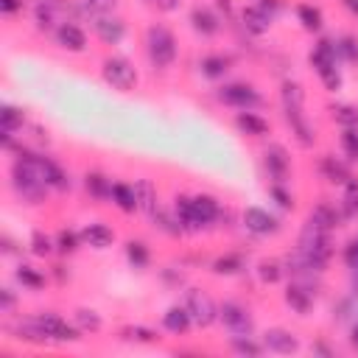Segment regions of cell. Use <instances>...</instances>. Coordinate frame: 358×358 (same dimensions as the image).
I'll return each instance as SVG.
<instances>
[{"mask_svg": "<svg viewBox=\"0 0 358 358\" xmlns=\"http://www.w3.org/2000/svg\"><path fill=\"white\" fill-rule=\"evenodd\" d=\"M39 173H42V182L48 185V188H56V191H65L70 182H67V176H65V171L54 162V160H48V157H39Z\"/></svg>", "mask_w": 358, "mask_h": 358, "instance_id": "4fadbf2b", "label": "cell"}, {"mask_svg": "<svg viewBox=\"0 0 358 358\" xmlns=\"http://www.w3.org/2000/svg\"><path fill=\"white\" fill-rule=\"evenodd\" d=\"M344 210L347 215L358 213V179H347L344 182Z\"/></svg>", "mask_w": 358, "mask_h": 358, "instance_id": "e575fe53", "label": "cell"}, {"mask_svg": "<svg viewBox=\"0 0 358 358\" xmlns=\"http://www.w3.org/2000/svg\"><path fill=\"white\" fill-rule=\"evenodd\" d=\"M96 34L107 42V45H118L120 39H123V34H126V28H123V23L118 20V17H98L96 20Z\"/></svg>", "mask_w": 358, "mask_h": 358, "instance_id": "9a60e30c", "label": "cell"}, {"mask_svg": "<svg viewBox=\"0 0 358 358\" xmlns=\"http://www.w3.org/2000/svg\"><path fill=\"white\" fill-rule=\"evenodd\" d=\"M126 257L134 268H146L149 266V246L143 241H129L126 246Z\"/></svg>", "mask_w": 358, "mask_h": 358, "instance_id": "f1b7e54d", "label": "cell"}, {"mask_svg": "<svg viewBox=\"0 0 358 358\" xmlns=\"http://www.w3.org/2000/svg\"><path fill=\"white\" fill-rule=\"evenodd\" d=\"M193 210H196V218H199L202 227H204V224H213L218 218V202L213 196H196L193 199Z\"/></svg>", "mask_w": 358, "mask_h": 358, "instance_id": "7402d4cb", "label": "cell"}, {"mask_svg": "<svg viewBox=\"0 0 358 358\" xmlns=\"http://www.w3.org/2000/svg\"><path fill=\"white\" fill-rule=\"evenodd\" d=\"M188 313H191V319L199 325V328H207L215 322V305L210 299V294H204L202 288H191L188 291Z\"/></svg>", "mask_w": 358, "mask_h": 358, "instance_id": "8992f818", "label": "cell"}, {"mask_svg": "<svg viewBox=\"0 0 358 358\" xmlns=\"http://www.w3.org/2000/svg\"><path fill=\"white\" fill-rule=\"evenodd\" d=\"M227 67H230V62L224 59V56H207V59L202 62V73L210 76V78L224 76V73H227Z\"/></svg>", "mask_w": 358, "mask_h": 358, "instance_id": "d6a6232c", "label": "cell"}, {"mask_svg": "<svg viewBox=\"0 0 358 358\" xmlns=\"http://www.w3.org/2000/svg\"><path fill=\"white\" fill-rule=\"evenodd\" d=\"M104 78L115 90H131L134 84H138V73H134V67L120 56H112V59L104 62Z\"/></svg>", "mask_w": 358, "mask_h": 358, "instance_id": "52a82bcc", "label": "cell"}, {"mask_svg": "<svg viewBox=\"0 0 358 358\" xmlns=\"http://www.w3.org/2000/svg\"><path fill=\"white\" fill-rule=\"evenodd\" d=\"M17 9H23V0H0V12L3 14H14Z\"/></svg>", "mask_w": 358, "mask_h": 358, "instance_id": "681fc988", "label": "cell"}, {"mask_svg": "<svg viewBox=\"0 0 358 358\" xmlns=\"http://www.w3.org/2000/svg\"><path fill=\"white\" fill-rule=\"evenodd\" d=\"M244 224H246V230H252L255 235H272V233L280 230L277 218L268 215V213L260 210V207H249V210L244 213Z\"/></svg>", "mask_w": 358, "mask_h": 358, "instance_id": "30bf717a", "label": "cell"}, {"mask_svg": "<svg viewBox=\"0 0 358 358\" xmlns=\"http://www.w3.org/2000/svg\"><path fill=\"white\" fill-rule=\"evenodd\" d=\"M23 123H25L23 109H17V107H3V109H0V129H3V134H12V131L23 129Z\"/></svg>", "mask_w": 358, "mask_h": 358, "instance_id": "484cf974", "label": "cell"}, {"mask_svg": "<svg viewBox=\"0 0 358 358\" xmlns=\"http://www.w3.org/2000/svg\"><path fill=\"white\" fill-rule=\"evenodd\" d=\"M280 277H283L280 263H275V260H263V263H260V280H263V283H277Z\"/></svg>", "mask_w": 358, "mask_h": 358, "instance_id": "74e56055", "label": "cell"}, {"mask_svg": "<svg viewBox=\"0 0 358 358\" xmlns=\"http://www.w3.org/2000/svg\"><path fill=\"white\" fill-rule=\"evenodd\" d=\"M263 344H266L268 350H275V352H283V355H291V352H297V350H299V341H297L288 330H280V328H275V330H266Z\"/></svg>", "mask_w": 358, "mask_h": 358, "instance_id": "8fae6325", "label": "cell"}, {"mask_svg": "<svg viewBox=\"0 0 358 358\" xmlns=\"http://www.w3.org/2000/svg\"><path fill=\"white\" fill-rule=\"evenodd\" d=\"M297 17L299 23L308 28V31H319L322 28V12L319 9H313V6H297Z\"/></svg>", "mask_w": 358, "mask_h": 358, "instance_id": "f546056e", "label": "cell"}, {"mask_svg": "<svg viewBox=\"0 0 358 358\" xmlns=\"http://www.w3.org/2000/svg\"><path fill=\"white\" fill-rule=\"evenodd\" d=\"M134 191H138V210L154 215L157 213V191H154V185L149 182V179H140V182L134 185Z\"/></svg>", "mask_w": 358, "mask_h": 358, "instance_id": "ffe728a7", "label": "cell"}, {"mask_svg": "<svg viewBox=\"0 0 358 358\" xmlns=\"http://www.w3.org/2000/svg\"><path fill=\"white\" fill-rule=\"evenodd\" d=\"M272 196L277 199V204H280V207H294L291 196H288V193H286V191H283L280 185H275V188H272Z\"/></svg>", "mask_w": 358, "mask_h": 358, "instance_id": "c3c4849f", "label": "cell"}, {"mask_svg": "<svg viewBox=\"0 0 358 358\" xmlns=\"http://www.w3.org/2000/svg\"><path fill=\"white\" fill-rule=\"evenodd\" d=\"M87 191L93 193L96 199H107V196H112V185L107 182V179H104L101 173H90V176H87Z\"/></svg>", "mask_w": 358, "mask_h": 358, "instance_id": "1f68e13d", "label": "cell"}, {"mask_svg": "<svg viewBox=\"0 0 358 358\" xmlns=\"http://www.w3.org/2000/svg\"><path fill=\"white\" fill-rule=\"evenodd\" d=\"M213 268H215L218 275H238L241 268H244V257L241 255H224V257H218L213 263Z\"/></svg>", "mask_w": 358, "mask_h": 358, "instance_id": "4dcf8cb0", "label": "cell"}, {"mask_svg": "<svg viewBox=\"0 0 358 358\" xmlns=\"http://www.w3.org/2000/svg\"><path fill=\"white\" fill-rule=\"evenodd\" d=\"M244 25H246V31H252V34H266L268 25H272V14L263 12L260 6L244 9Z\"/></svg>", "mask_w": 358, "mask_h": 358, "instance_id": "e0dca14e", "label": "cell"}, {"mask_svg": "<svg viewBox=\"0 0 358 358\" xmlns=\"http://www.w3.org/2000/svg\"><path fill=\"white\" fill-rule=\"evenodd\" d=\"M115 6H118V0H84V9L93 12V14H98V17L109 14Z\"/></svg>", "mask_w": 358, "mask_h": 358, "instance_id": "ab89813d", "label": "cell"}, {"mask_svg": "<svg viewBox=\"0 0 358 358\" xmlns=\"http://www.w3.org/2000/svg\"><path fill=\"white\" fill-rule=\"evenodd\" d=\"M146 48H149V59L157 67H168L176 59V39L165 25H151L146 34Z\"/></svg>", "mask_w": 358, "mask_h": 358, "instance_id": "277c9868", "label": "cell"}, {"mask_svg": "<svg viewBox=\"0 0 358 358\" xmlns=\"http://www.w3.org/2000/svg\"><path fill=\"white\" fill-rule=\"evenodd\" d=\"M344 260H347V266L352 268V272H355V268H358V238L347 246V252H344Z\"/></svg>", "mask_w": 358, "mask_h": 358, "instance_id": "7dc6e473", "label": "cell"}, {"mask_svg": "<svg viewBox=\"0 0 358 358\" xmlns=\"http://www.w3.org/2000/svg\"><path fill=\"white\" fill-rule=\"evenodd\" d=\"M36 325V330L45 336V339H56V341H78V330L70 328L62 317H56V313H39V317L31 319Z\"/></svg>", "mask_w": 358, "mask_h": 358, "instance_id": "5b68a950", "label": "cell"}, {"mask_svg": "<svg viewBox=\"0 0 358 358\" xmlns=\"http://www.w3.org/2000/svg\"><path fill=\"white\" fill-rule=\"evenodd\" d=\"M341 146H344V151H347L350 160H358V129L355 126H350V129L341 131Z\"/></svg>", "mask_w": 358, "mask_h": 358, "instance_id": "8d00e7d4", "label": "cell"}, {"mask_svg": "<svg viewBox=\"0 0 358 358\" xmlns=\"http://www.w3.org/2000/svg\"><path fill=\"white\" fill-rule=\"evenodd\" d=\"M176 221L182 230H199L202 227L199 218H196V210H193V199H185V196L176 199Z\"/></svg>", "mask_w": 358, "mask_h": 358, "instance_id": "ac0fdd59", "label": "cell"}, {"mask_svg": "<svg viewBox=\"0 0 358 358\" xmlns=\"http://www.w3.org/2000/svg\"><path fill=\"white\" fill-rule=\"evenodd\" d=\"M310 221L313 224H317V227H322V230H333V227H339V213L330 207V204H317V207H313V213H310Z\"/></svg>", "mask_w": 358, "mask_h": 358, "instance_id": "cb8c5ba5", "label": "cell"}, {"mask_svg": "<svg viewBox=\"0 0 358 358\" xmlns=\"http://www.w3.org/2000/svg\"><path fill=\"white\" fill-rule=\"evenodd\" d=\"M352 344H355V347H358V325H355V328H352Z\"/></svg>", "mask_w": 358, "mask_h": 358, "instance_id": "11a10c76", "label": "cell"}, {"mask_svg": "<svg viewBox=\"0 0 358 358\" xmlns=\"http://www.w3.org/2000/svg\"><path fill=\"white\" fill-rule=\"evenodd\" d=\"M218 317L221 322L230 328L233 336H249L252 333V317H249V310L241 308L238 302H224L221 310H218Z\"/></svg>", "mask_w": 358, "mask_h": 358, "instance_id": "ba28073f", "label": "cell"}, {"mask_svg": "<svg viewBox=\"0 0 358 358\" xmlns=\"http://www.w3.org/2000/svg\"><path fill=\"white\" fill-rule=\"evenodd\" d=\"M191 23H193V28L199 31V34H215L218 31V20H215V14L210 12V9H193V14H191Z\"/></svg>", "mask_w": 358, "mask_h": 358, "instance_id": "d4e9b609", "label": "cell"}, {"mask_svg": "<svg viewBox=\"0 0 358 358\" xmlns=\"http://www.w3.org/2000/svg\"><path fill=\"white\" fill-rule=\"evenodd\" d=\"M17 280L23 286H28V288H42L45 286V277L36 272V268H31V266H20L17 268Z\"/></svg>", "mask_w": 358, "mask_h": 358, "instance_id": "d590c367", "label": "cell"}, {"mask_svg": "<svg viewBox=\"0 0 358 358\" xmlns=\"http://www.w3.org/2000/svg\"><path fill=\"white\" fill-rule=\"evenodd\" d=\"M322 173H325V179L328 182H333V185H344L347 179H350V173H347V168L341 165V162H336V157H325L322 160Z\"/></svg>", "mask_w": 358, "mask_h": 358, "instance_id": "4316f807", "label": "cell"}, {"mask_svg": "<svg viewBox=\"0 0 358 358\" xmlns=\"http://www.w3.org/2000/svg\"><path fill=\"white\" fill-rule=\"evenodd\" d=\"M56 246H59V252H65V255L76 252V233L62 230V233H59V238H56Z\"/></svg>", "mask_w": 358, "mask_h": 358, "instance_id": "ee69618b", "label": "cell"}, {"mask_svg": "<svg viewBox=\"0 0 358 358\" xmlns=\"http://www.w3.org/2000/svg\"><path fill=\"white\" fill-rule=\"evenodd\" d=\"M336 48H339V54H341L344 59H350V62H358V39H352V36H344V39H339V42H336Z\"/></svg>", "mask_w": 358, "mask_h": 358, "instance_id": "60d3db41", "label": "cell"}, {"mask_svg": "<svg viewBox=\"0 0 358 358\" xmlns=\"http://www.w3.org/2000/svg\"><path fill=\"white\" fill-rule=\"evenodd\" d=\"M191 313H188V308H168V313L162 317V325H165V330H171V333H185L188 328H191Z\"/></svg>", "mask_w": 358, "mask_h": 358, "instance_id": "d6986e66", "label": "cell"}, {"mask_svg": "<svg viewBox=\"0 0 358 358\" xmlns=\"http://www.w3.org/2000/svg\"><path fill=\"white\" fill-rule=\"evenodd\" d=\"M31 249H34V255H51V238L48 235H42V233H34V238H31Z\"/></svg>", "mask_w": 358, "mask_h": 358, "instance_id": "7bdbcfd3", "label": "cell"}, {"mask_svg": "<svg viewBox=\"0 0 358 358\" xmlns=\"http://www.w3.org/2000/svg\"><path fill=\"white\" fill-rule=\"evenodd\" d=\"M112 202H115L123 213H134V210H138V191L118 182V185H112Z\"/></svg>", "mask_w": 358, "mask_h": 358, "instance_id": "44dd1931", "label": "cell"}, {"mask_svg": "<svg viewBox=\"0 0 358 358\" xmlns=\"http://www.w3.org/2000/svg\"><path fill=\"white\" fill-rule=\"evenodd\" d=\"M260 9H263V12H268V14H275V12L280 9V3H277V0H263Z\"/></svg>", "mask_w": 358, "mask_h": 358, "instance_id": "f907efd6", "label": "cell"}, {"mask_svg": "<svg viewBox=\"0 0 358 358\" xmlns=\"http://www.w3.org/2000/svg\"><path fill=\"white\" fill-rule=\"evenodd\" d=\"M233 347H235V352H241V355H260V347H257L255 341H249V336H235Z\"/></svg>", "mask_w": 358, "mask_h": 358, "instance_id": "b9f144b4", "label": "cell"}, {"mask_svg": "<svg viewBox=\"0 0 358 358\" xmlns=\"http://www.w3.org/2000/svg\"><path fill=\"white\" fill-rule=\"evenodd\" d=\"M333 120L341 123L344 129L358 126V107H350V104H344V107H333Z\"/></svg>", "mask_w": 358, "mask_h": 358, "instance_id": "836d02e7", "label": "cell"}, {"mask_svg": "<svg viewBox=\"0 0 358 358\" xmlns=\"http://www.w3.org/2000/svg\"><path fill=\"white\" fill-rule=\"evenodd\" d=\"M123 336L126 339H138V341H157V333H151L146 328H126Z\"/></svg>", "mask_w": 358, "mask_h": 358, "instance_id": "f6af8a7d", "label": "cell"}, {"mask_svg": "<svg viewBox=\"0 0 358 358\" xmlns=\"http://www.w3.org/2000/svg\"><path fill=\"white\" fill-rule=\"evenodd\" d=\"M81 241L96 246V249H107L115 241V233L109 227H104V224H90V227H84V233H81Z\"/></svg>", "mask_w": 358, "mask_h": 358, "instance_id": "2e32d148", "label": "cell"}, {"mask_svg": "<svg viewBox=\"0 0 358 358\" xmlns=\"http://www.w3.org/2000/svg\"><path fill=\"white\" fill-rule=\"evenodd\" d=\"M56 39H59L62 48H67V51H73V54H81V51L87 48V36H84V31H81L78 25H70V23L59 25Z\"/></svg>", "mask_w": 358, "mask_h": 358, "instance_id": "7c38bea8", "label": "cell"}, {"mask_svg": "<svg viewBox=\"0 0 358 358\" xmlns=\"http://www.w3.org/2000/svg\"><path fill=\"white\" fill-rule=\"evenodd\" d=\"M341 3H344V6H347L352 14H358V0H341Z\"/></svg>", "mask_w": 358, "mask_h": 358, "instance_id": "816d5d0a", "label": "cell"}, {"mask_svg": "<svg viewBox=\"0 0 358 358\" xmlns=\"http://www.w3.org/2000/svg\"><path fill=\"white\" fill-rule=\"evenodd\" d=\"M283 109H286V120L291 123L297 140L302 146H310L313 143V131L305 120V112H302V87L299 84H286L283 87Z\"/></svg>", "mask_w": 358, "mask_h": 358, "instance_id": "7a4b0ae2", "label": "cell"}, {"mask_svg": "<svg viewBox=\"0 0 358 358\" xmlns=\"http://www.w3.org/2000/svg\"><path fill=\"white\" fill-rule=\"evenodd\" d=\"M286 302L297 310V313H308L310 310V291L302 286H288L286 291Z\"/></svg>", "mask_w": 358, "mask_h": 358, "instance_id": "83f0119b", "label": "cell"}, {"mask_svg": "<svg viewBox=\"0 0 358 358\" xmlns=\"http://www.w3.org/2000/svg\"><path fill=\"white\" fill-rule=\"evenodd\" d=\"M76 322H78L84 330H93V333L101 328V319H98L96 310H76Z\"/></svg>", "mask_w": 358, "mask_h": 358, "instance_id": "f35d334b", "label": "cell"}, {"mask_svg": "<svg viewBox=\"0 0 358 358\" xmlns=\"http://www.w3.org/2000/svg\"><path fill=\"white\" fill-rule=\"evenodd\" d=\"M266 168L277 182H283V179L288 176V157H286L283 146H268L266 149Z\"/></svg>", "mask_w": 358, "mask_h": 358, "instance_id": "5bb4252c", "label": "cell"}, {"mask_svg": "<svg viewBox=\"0 0 358 358\" xmlns=\"http://www.w3.org/2000/svg\"><path fill=\"white\" fill-rule=\"evenodd\" d=\"M336 56H339V48H336L330 39H322L317 48L310 51V65L317 67V73L322 76L325 87L333 90V93L341 87V76H339V70H336Z\"/></svg>", "mask_w": 358, "mask_h": 358, "instance_id": "3957f363", "label": "cell"}, {"mask_svg": "<svg viewBox=\"0 0 358 358\" xmlns=\"http://www.w3.org/2000/svg\"><path fill=\"white\" fill-rule=\"evenodd\" d=\"M218 98L224 104H230V107H238V109H249V107H255L260 101V96L255 93L249 84H230V87H224L221 93H218Z\"/></svg>", "mask_w": 358, "mask_h": 358, "instance_id": "9c48e42d", "label": "cell"}, {"mask_svg": "<svg viewBox=\"0 0 358 358\" xmlns=\"http://www.w3.org/2000/svg\"><path fill=\"white\" fill-rule=\"evenodd\" d=\"M352 291L358 294V268H355V272H352Z\"/></svg>", "mask_w": 358, "mask_h": 358, "instance_id": "db71d44e", "label": "cell"}, {"mask_svg": "<svg viewBox=\"0 0 358 358\" xmlns=\"http://www.w3.org/2000/svg\"><path fill=\"white\" fill-rule=\"evenodd\" d=\"M146 6H151L157 12H173L182 6V0H146Z\"/></svg>", "mask_w": 358, "mask_h": 358, "instance_id": "bcb514c9", "label": "cell"}, {"mask_svg": "<svg viewBox=\"0 0 358 358\" xmlns=\"http://www.w3.org/2000/svg\"><path fill=\"white\" fill-rule=\"evenodd\" d=\"M297 252L302 255L305 266L310 268V272H322V268L328 266L330 260V238H328V230L317 227L313 221L305 224V230L299 235V246Z\"/></svg>", "mask_w": 358, "mask_h": 358, "instance_id": "6da1fadb", "label": "cell"}, {"mask_svg": "<svg viewBox=\"0 0 358 358\" xmlns=\"http://www.w3.org/2000/svg\"><path fill=\"white\" fill-rule=\"evenodd\" d=\"M12 305H14V297H12V294H9V291H3V308H6V310H9V308H12Z\"/></svg>", "mask_w": 358, "mask_h": 358, "instance_id": "f5cc1de1", "label": "cell"}, {"mask_svg": "<svg viewBox=\"0 0 358 358\" xmlns=\"http://www.w3.org/2000/svg\"><path fill=\"white\" fill-rule=\"evenodd\" d=\"M235 123H238V129H241V131L252 134V138H260V134H266V131H268V123H266L263 118H257L255 112H238Z\"/></svg>", "mask_w": 358, "mask_h": 358, "instance_id": "603a6c76", "label": "cell"}]
</instances>
